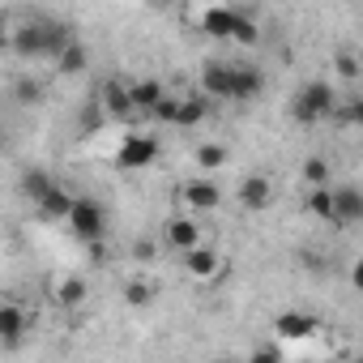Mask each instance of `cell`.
Returning <instances> with one entry per match:
<instances>
[{
	"instance_id": "obj_4",
	"label": "cell",
	"mask_w": 363,
	"mask_h": 363,
	"mask_svg": "<svg viewBox=\"0 0 363 363\" xmlns=\"http://www.w3.org/2000/svg\"><path fill=\"white\" fill-rule=\"evenodd\" d=\"M65 227H69L73 240H82V244H99V240L107 235V210H103L99 201H90V197H77L73 210H69V218H65Z\"/></svg>"
},
{
	"instance_id": "obj_7",
	"label": "cell",
	"mask_w": 363,
	"mask_h": 363,
	"mask_svg": "<svg viewBox=\"0 0 363 363\" xmlns=\"http://www.w3.org/2000/svg\"><path fill=\"white\" fill-rule=\"evenodd\" d=\"M333 227H359L363 223V189L359 184H342L333 189Z\"/></svg>"
},
{
	"instance_id": "obj_16",
	"label": "cell",
	"mask_w": 363,
	"mask_h": 363,
	"mask_svg": "<svg viewBox=\"0 0 363 363\" xmlns=\"http://www.w3.org/2000/svg\"><path fill=\"white\" fill-rule=\"evenodd\" d=\"M235 18H240V13H231V9H206V13H201V35H210V39H231V35H235Z\"/></svg>"
},
{
	"instance_id": "obj_28",
	"label": "cell",
	"mask_w": 363,
	"mask_h": 363,
	"mask_svg": "<svg viewBox=\"0 0 363 363\" xmlns=\"http://www.w3.org/2000/svg\"><path fill=\"white\" fill-rule=\"evenodd\" d=\"M124 299H128L133 308H141V303H150V286H145V282H128V286H124Z\"/></svg>"
},
{
	"instance_id": "obj_30",
	"label": "cell",
	"mask_w": 363,
	"mask_h": 363,
	"mask_svg": "<svg viewBox=\"0 0 363 363\" xmlns=\"http://www.w3.org/2000/svg\"><path fill=\"white\" fill-rule=\"evenodd\" d=\"M350 286H354V291L363 295V257H359V261L350 265Z\"/></svg>"
},
{
	"instance_id": "obj_10",
	"label": "cell",
	"mask_w": 363,
	"mask_h": 363,
	"mask_svg": "<svg viewBox=\"0 0 363 363\" xmlns=\"http://www.w3.org/2000/svg\"><path fill=\"white\" fill-rule=\"evenodd\" d=\"M99 103H103V111L116 116V120H128V116L137 111V103H133V86H124V82H103Z\"/></svg>"
},
{
	"instance_id": "obj_32",
	"label": "cell",
	"mask_w": 363,
	"mask_h": 363,
	"mask_svg": "<svg viewBox=\"0 0 363 363\" xmlns=\"http://www.w3.org/2000/svg\"><path fill=\"white\" fill-rule=\"evenodd\" d=\"M154 5H167V0H154Z\"/></svg>"
},
{
	"instance_id": "obj_17",
	"label": "cell",
	"mask_w": 363,
	"mask_h": 363,
	"mask_svg": "<svg viewBox=\"0 0 363 363\" xmlns=\"http://www.w3.org/2000/svg\"><path fill=\"white\" fill-rule=\"evenodd\" d=\"M316 329V316H308V312H278L274 316V333H282V337H308Z\"/></svg>"
},
{
	"instance_id": "obj_6",
	"label": "cell",
	"mask_w": 363,
	"mask_h": 363,
	"mask_svg": "<svg viewBox=\"0 0 363 363\" xmlns=\"http://www.w3.org/2000/svg\"><path fill=\"white\" fill-rule=\"evenodd\" d=\"M201 90L210 99H231L235 103V69H231V60H206L201 65Z\"/></svg>"
},
{
	"instance_id": "obj_18",
	"label": "cell",
	"mask_w": 363,
	"mask_h": 363,
	"mask_svg": "<svg viewBox=\"0 0 363 363\" xmlns=\"http://www.w3.org/2000/svg\"><path fill=\"white\" fill-rule=\"evenodd\" d=\"M162 99H167V86H162L158 77H141V82H133V103H137V111H154Z\"/></svg>"
},
{
	"instance_id": "obj_11",
	"label": "cell",
	"mask_w": 363,
	"mask_h": 363,
	"mask_svg": "<svg viewBox=\"0 0 363 363\" xmlns=\"http://www.w3.org/2000/svg\"><path fill=\"white\" fill-rule=\"evenodd\" d=\"M240 206H244V210H269V206H274V179H269V175H248V179H240Z\"/></svg>"
},
{
	"instance_id": "obj_15",
	"label": "cell",
	"mask_w": 363,
	"mask_h": 363,
	"mask_svg": "<svg viewBox=\"0 0 363 363\" xmlns=\"http://www.w3.org/2000/svg\"><path fill=\"white\" fill-rule=\"evenodd\" d=\"M184 201H189L193 210H218L223 189L210 184V179H189V184H184Z\"/></svg>"
},
{
	"instance_id": "obj_20",
	"label": "cell",
	"mask_w": 363,
	"mask_h": 363,
	"mask_svg": "<svg viewBox=\"0 0 363 363\" xmlns=\"http://www.w3.org/2000/svg\"><path fill=\"white\" fill-rule=\"evenodd\" d=\"M52 189H56V179H52L48 171H26V175H22V193H26L30 206H39Z\"/></svg>"
},
{
	"instance_id": "obj_24",
	"label": "cell",
	"mask_w": 363,
	"mask_h": 363,
	"mask_svg": "<svg viewBox=\"0 0 363 363\" xmlns=\"http://www.w3.org/2000/svg\"><path fill=\"white\" fill-rule=\"evenodd\" d=\"M303 184L312 189V184H329V162L320 158V154H312V158H303Z\"/></svg>"
},
{
	"instance_id": "obj_22",
	"label": "cell",
	"mask_w": 363,
	"mask_h": 363,
	"mask_svg": "<svg viewBox=\"0 0 363 363\" xmlns=\"http://www.w3.org/2000/svg\"><path fill=\"white\" fill-rule=\"evenodd\" d=\"M82 299H86V282L82 278H60L56 282V303L60 308H77Z\"/></svg>"
},
{
	"instance_id": "obj_1",
	"label": "cell",
	"mask_w": 363,
	"mask_h": 363,
	"mask_svg": "<svg viewBox=\"0 0 363 363\" xmlns=\"http://www.w3.org/2000/svg\"><path fill=\"white\" fill-rule=\"evenodd\" d=\"M73 43V30L56 18H30L13 30V52L22 60H56Z\"/></svg>"
},
{
	"instance_id": "obj_2",
	"label": "cell",
	"mask_w": 363,
	"mask_h": 363,
	"mask_svg": "<svg viewBox=\"0 0 363 363\" xmlns=\"http://www.w3.org/2000/svg\"><path fill=\"white\" fill-rule=\"evenodd\" d=\"M291 116L303 128H316V124L333 120L337 116V90L329 82H303L295 90V99H291Z\"/></svg>"
},
{
	"instance_id": "obj_21",
	"label": "cell",
	"mask_w": 363,
	"mask_h": 363,
	"mask_svg": "<svg viewBox=\"0 0 363 363\" xmlns=\"http://www.w3.org/2000/svg\"><path fill=\"white\" fill-rule=\"evenodd\" d=\"M86 65H90V56H86V48H82L77 39H73V43L56 56V69H60V73H69V77H73V73H82Z\"/></svg>"
},
{
	"instance_id": "obj_27",
	"label": "cell",
	"mask_w": 363,
	"mask_h": 363,
	"mask_svg": "<svg viewBox=\"0 0 363 363\" xmlns=\"http://www.w3.org/2000/svg\"><path fill=\"white\" fill-rule=\"evenodd\" d=\"M333 69H337V77H342V82H354V77H359V60H354L350 52H337Z\"/></svg>"
},
{
	"instance_id": "obj_26",
	"label": "cell",
	"mask_w": 363,
	"mask_h": 363,
	"mask_svg": "<svg viewBox=\"0 0 363 363\" xmlns=\"http://www.w3.org/2000/svg\"><path fill=\"white\" fill-rule=\"evenodd\" d=\"M337 124H359L363 128V99H350V103H337Z\"/></svg>"
},
{
	"instance_id": "obj_14",
	"label": "cell",
	"mask_w": 363,
	"mask_h": 363,
	"mask_svg": "<svg viewBox=\"0 0 363 363\" xmlns=\"http://www.w3.org/2000/svg\"><path fill=\"white\" fill-rule=\"evenodd\" d=\"M218 265H223V257H218L214 248H206V244H197V248L184 252V269H189L193 278H214Z\"/></svg>"
},
{
	"instance_id": "obj_29",
	"label": "cell",
	"mask_w": 363,
	"mask_h": 363,
	"mask_svg": "<svg viewBox=\"0 0 363 363\" xmlns=\"http://www.w3.org/2000/svg\"><path fill=\"white\" fill-rule=\"evenodd\" d=\"M18 99H22V103H39V99H43V86H39V82H22V86H18Z\"/></svg>"
},
{
	"instance_id": "obj_31",
	"label": "cell",
	"mask_w": 363,
	"mask_h": 363,
	"mask_svg": "<svg viewBox=\"0 0 363 363\" xmlns=\"http://www.w3.org/2000/svg\"><path fill=\"white\" fill-rule=\"evenodd\" d=\"M133 257H137V261H150V257H154V244H150V240L133 244Z\"/></svg>"
},
{
	"instance_id": "obj_9",
	"label": "cell",
	"mask_w": 363,
	"mask_h": 363,
	"mask_svg": "<svg viewBox=\"0 0 363 363\" xmlns=\"http://www.w3.org/2000/svg\"><path fill=\"white\" fill-rule=\"evenodd\" d=\"M162 244L175 248V252H189V248L201 244V227L193 218H167L162 223Z\"/></svg>"
},
{
	"instance_id": "obj_23",
	"label": "cell",
	"mask_w": 363,
	"mask_h": 363,
	"mask_svg": "<svg viewBox=\"0 0 363 363\" xmlns=\"http://www.w3.org/2000/svg\"><path fill=\"white\" fill-rule=\"evenodd\" d=\"M223 162H227V145H218V141L197 145V167H201V171H218Z\"/></svg>"
},
{
	"instance_id": "obj_5",
	"label": "cell",
	"mask_w": 363,
	"mask_h": 363,
	"mask_svg": "<svg viewBox=\"0 0 363 363\" xmlns=\"http://www.w3.org/2000/svg\"><path fill=\"white\" fill-rule=\"evenodd\" d=\"M154 158H158V141L150 133H128L120 141V150H116V167H124V171H141Z\"/></svg>"
},
{
	"instance_id": "obj_25",
	"label": "cell",
	"mask_w": 363,
	"mask_h": 363,
	"mask_svg": "<svg viewBox=\"0 0 363 363\" xmlns=\"http://www.w3.org/2000/svg\"><path fill=\"white\" fill-rule=\"evenodd\" d=\"M257 39H261V30H257V22L240 13V18H235V35H231V43H244V48H252Z\"/></svg>"
},
{
	"instance_id": "obj_8",
	"label": "cell",
	"mask_w": 363,
	"mask_h": 363,
	"mask_svg": "<svg viewBox=\"0 0 363 363\" xmlns=\"http://www.w3.org/2000/svg\"><path fill=\"white\" fill-rule=\"evenodd\" d=\"M231 69H235V103H252L265 94V73L252 60H231Z\"/></svg>"
},
{
	"instance_id": "obj_13",
	"label": "cell",
	"mask_w": 363,
	"mask_h": 363,
	"mask_svg": "<svg viewBox=\"0 0 363 363\" xmlns=\"http://www.w3.org/2000/svg\"><path fill=\"white\" fill-rule=\"evenodd\" d=\"M73 201H77V197H73L69 189H60V184H56V189L35 206V214H39V218H52V223H65V218H69V210H73Z\"/></svg>"
},
{
	"instance_id": "obj_12",
	"label": "cell",
	"mask_w": 363,
	"mask_h": 363,
	"mask_svg": "<svg viewBox=\"0 0 363 363\" xmlns=\"http://www.w3.org/2000/svg\"><path fill=\"white\" fill-rule=\"evenodd\" d=\"M22 333H26V308L18 299H5V303H0V342L13 346Z\"/></svg>"
},
{
	"instance_id": "obj_3",
	"label": "cell",
	"mask_w": 363,
	"mask_h": 363,
	"mask_svg": "<svg viewBox=\"0 0 363 363\" xmlns=\"http://www.w3.org/2000/svg\"><path fill=\"white\" fill-rule=\"evenodd\" d=\"M150 116L162 120V124H175V128H197L210 116V94H171L167 90V99Z\"/></svg>"
},
{
	"instance_id": "obj_19",
	"label": "cell",
	"mask_w": 363,
	"mask_h": 363,
	"mask_svg": "<svg viewBox=\"0 0 363 363\" xmlns=\"http://www.w3.org/2000/svg\"><path fill=\"white\" fill-rule=\"evenodd\" d=\"M303 210L312 214V218H333V189L329 184H312L308 189V197H303Z\"/></svg>"
}]
</instances>
